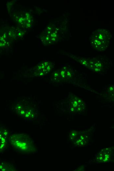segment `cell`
Listing matches in <instances>:
<instances>
[{
  "label": "cell",
  "instance_id": "cell-2",
  "mask_svg": "<svg viewBox=\"0 0 114 171\" xmlns=\"http://www.w3.org/2000/svg\"><path fill=\"white\" fill-rule=\"evenodd\" d=\"M112 151L110 148L104 149L99 153L97 156V160L101 163H106L110 158Z\"/></svg>",
  "mask_w": 114,
  "mask_h": 171
},
{
  "label": "cell",
  "instance_id": "cell-1",
  "mask_svg": "<svg viewBox=\"0 0 114 171\" xmlns=\"http://www.w3.org/2000/svg\"><path fill=\"white\" fill-rule=\"evenodd\" d=\"M111 38V33L107 30H96L93 33L90 39L91 46L98 50H105L110 43Z\"/></svg>",
  "mask_w": 114,
  "mask_h": 171
}]
</instances>
